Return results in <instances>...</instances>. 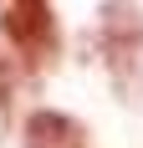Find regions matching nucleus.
<instances>
[{
  "instance_id": "3",
  "label": "nucleus",
  "mask_w": 143,
  "mask_h": 148,
  "mask_svg": "<svg viewBox=\"0 0 143 148\" xmlns=\"http://www.w3.org/2000/svg\"><path fill=\"white\" fill-rule=\"evenodd\" d=\"M26 148H87V128L67 112L36 107L26 118Z\"/></svg>"
},
{
  "instance_id": "2",
  "label": "nucleus",
  "mask_w": 143,
  "mask_h": 148,
  "mask_svg": "<svg viewBox=\"0 0 143 148\" xmlns=\"http://www.w3.org/2000/svg\"><path fill=\"white\" fill-rule=\"evenodd\" d=\"M5 36L15 41L21 56H36V61H51L56 56V15H51V0H15L10 15H5Z\"/></svg>"
},
{
  "instance_id": "1",
  "label": "nucleus",
  "mask_w": 143,
  "mask_h": 148,
  "mask_svg": "<svg viewBox=\"0 0 143 148\" xmlns=\"http://www.w3.org/2000/svg\"><path fill=\"white\" fill-rule=\"evenodd\" d=\"M102 51H107L113 82L128 92V102H138V87H143V10L133 0H107L102 5Z\"/></svg>"
}]
</instances>
